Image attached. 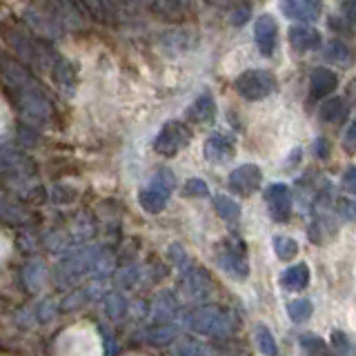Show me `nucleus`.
<instances>
[{"label":"nucleus","mask_w":356,"mask_h":356,"mask_svg":"<svg viewBox=\"0 0 356 356\" xmlns=\"http://www.w3.org/2000/svg\"><path fill=\"white\" fill-rule=\"evenodd\" d=\"M11 94H14L16 107L20 111L22 120H25L29 127L47 125L51 118V107H49L47 96L42 94V89L38 87L36 81L22 85L18 89H11Z\"/></svg>","instance_id":"nucleus-1"},{"label":"nucleus","mask_w":356,"mask_h":356,"mask_svg":"<svg viewBox=\"0 0 356 356\" xmlns=\"http://www.w3.org/2000/svg\"><path fill=\"white\" fill-rule=\"evenodd\" d=\"M7 42L16 49L18 58L22 63L36 67V70H40V72L49 70V67L54 70L56 60H58V58H56V54L47 47V44L31 40L27 36H22V33H7Z\"/></svg>","instance_id":"nucleus-2"},{"label":"nucleus","mask_w":356,"mask_h":356,"mask_svg":"<svg viewBox=\"0 0 356 356\" xmlns=\"http://www.w3.org/2000/svg\"><path fill=\"white\" fill-rule=\"evenodd\" d=\"M234 89L245 100L256 103V100H263L276 92V78L267 70H248L234 81Z\"/></svg>","instance_id":"nucleus-3"},{"label":"nucleus","mask_w":356,"mask_h":356,"mask_svg":"<svg viewBox=\"0 0 356 356\" xmlns=\"http://www.w3.org/2000/svg\"><path fill=\"white\" fill-rule=\"evenodd\" d=\"M172 187H174V176L170 174V170H159L152 185L138 192V205L147 211V214H159V211H163L167 203H170Z\"/></svg>","instance_id":"nucleus-4"},{"label":"nucleus","mask_w":356,"mask_h":356,"mask_svg":"<svg viewBox=\"0 0 356 356\" xmlns=\"http://www.w3.org/2000/svg\"><path fill=\"white\" fill-rule=\"evenodd\" d=\"M189 140H192V129H189L183 120H167L161 127V131L154 138V149L156 154L172 159L178 152H183Z\"/></svg>","instance_id":"nucleus-5"},{"label":"nucleus","mask_w":356,"mask_h":356,"mask_svg":"<svg viewBox=\"0 0 356 356\" xmlns=\"http://www.w3.org/2000/svg\"><path fill=\"white\" fill-rule=\"evenodd\" d=\"M187 325L203 337H225L232 332V318L216 307H198L187 316Z\"/></svg>","instance_id":"nucleus-6"},{"label":"nucleus","mask_w":356,"mask_h":356,"mask_svg":"<svg viewBox=\"0 0 356 356\" xmlns=\"http://www.w3.org/2000/svg\"><path fill=\"white\" fill-rule=\"evenodd\" d=\"M216 261L218 265L225 270L227 274L236 276V278H245L250 274V263L248 256H245V248L238 241H225L216 252Z\"/></svg>","instance_id":"nucleus-7"},{"label":"nucleus","mask_w":356,"mask_h":356,"mask_svg":"<svg viewBox=\"0 0 356 356\" xmlns=\"http://www.w3.org/2000/svg\"><path fill=\"white\" fill-rule=\"evenodd\" d=\"M265 205L276 222H285L292 214V192L283 183H272L265 189Z\"/></svg>","instance_id":"nucleus-8"},{"label":"nucleus","mask_w":356,"mask_h":356,"mask_svg":"<svg viewBox=\"0 0 356 356\" xmlns=\"http://www.w3.org/2000/svg\"><path fill=\"white\" fill-rule=\"evenodd\" d=\"M261 183H263V174L259 170V165H250V163L236 167L227 178L229 189L238 196H252L261 187Z\"/></svg>","instance_id":"nucleus-9"},{"label":"nucleus","mask_w":356,"mask_h":356,"mask_svg":"<svg viewBox=\"0 0 356 356\" xmlns=\"http://www.w3.org/2000/svg\"><path fill=\"white\" fill-rule=\"evenodd\" d=\"M254 40L263 56H272L278 44V25L270 14H263L254 22Z\"/></svg>","instance_id":"nucleus-10"},{"label":"nucleus","mask_w":356,"mask_h":356,"mask_svg":"<svg viewBox=\"0 0 356 356\" xmlns=\"http://www.w3.org/2000/svg\"><path fill=\"white\" fill-rule=\"evenodd\" d=\"M234 149H236V140L225 131H214L203 145V154L209 163H225L234 156Z\"/></svg>","instance_id":"nucleus-11"},{"label":"nucleus","mask_w":356,"mask_h":356,"mask_svg":"<svg viewBox=\"0 0 356 356\" xmlns=\"http://www.w3.org/2000/svg\"><path fill=\"white\" fill-rule=\"evenodd\" d=\"M0 161H3V172L7 178H18V181H22V178L31 176V172H33V163L29 156H25L14 147H9V145L3 147Z\"/></svg>","instance_id":"nucleus-12"},{"label":"nucleus","mask_w":356,"mask_h":356,"mask_svg":"<svg viewBox=\"0 0 356 356\" xmlns=\"http://www.w3.org/2000/svg\"><path fill=\"white\" fill-rule=\"evenodd\" d=\"M287 40L296 51H314L321 47V33L312 25H305V22L289 27Z\"/></svg>","instance_id":"nucleus-13"},{"label":"nucleus","mask_w":356,"mask_h":356,"mask_svg":"<svg viewBox=\"0 0 356 356\" xmlns=\"http://www.w3.org/2000/svg\"><path fill=\"white\" fill-rule=\"evenodd\" d=\"M337 85H339L337 74L330 72L327 67H316L309 74V100H321L330 96L337 89Z\"/></svg>","instance_id":"nucleus-14"},{"label":"nucleus","mask_w":356,"mask_h":356,"mask_svg":"<svg viewBox=\"0 0 356 356\" xmlns=\"http://www.w3.org/2000/svg\"><path fill=\"white\" fill-rule=\"evenodd\" d=\"M278 7L285 14V18L309 22L318 16V3L316 0H278Z\"/></svg>","instance_id":"nucleus-15"},{"label":"nucleus","mask_w":356,"mask_h":356,"mask_svg":"<svg viewBox=\"0 0 356 356\" xmlns=\"http://www.w3.org/2000/svg\"><path fill=\"white\" fill-rule=\"evenodd\" d=\"M94 20L103 22V25H116L118 22V9L114 0H78Z\"/></svg>","instance_id":"nucleus-16"},{"label":"nucleus","mask_w":356,"mask_h":356,"mask_svg":"<svg viewBox=\"0 0 356 356\" xmlns=\"http://www.w3.org/2000/svg\"><path fill=\"white\" fill-rule=\"evenodd\" d=\"M51 3V14L60 20V25L72 27V29H81L83 27V16L78 11V5L74 0H49Z\"/></svg>","instance_id":"nucleus-17"},{"label":"nucleus","mask_w":356,"mask_h":356,"mask_svg":"<svg viewBox=\"0 0 356 356\" xmlns=\"http://www.w3.org/2000/svg\"><path fill=\"white\" fill-rule=\"evenodd\" d=\"M185 116L189 120H194V122H209V120H214L216 116V103H214V96L211 94H200L194 98V103L187 107L185 111Z\"/></svg>","instance_id":"nucleus-18"},{"label":"nucleus","mask_w":356,"mask_h":356,"mask_svg":"<svg viewBox=\"0 0 356 356\" xmlns=\"http://www.w3.org/2000/svg\"><path fill=\"white\" fill-rule=\"evenodd\" d=\"M348 116H350V105L345 103V98L341 96L323 100L318 107V118L323 122H343Z\"/></svg>","instance_id":"nucleus-19"},{"label":"nucleus","mask_w":356,"mask_h":356,"mask_svg":"<svg viewBox=\"0 0 356 356\" xmlns=\"http://www.w3.org/2000/svg\"><path fill=\"white\" fill-rule=\"evenodd\" d=\"M309 267L305 263H298V265H292L287 267V270L281 274V285L285 289H292V292H298V289H305L309 285Z\"/></svg>","instance_id":"nucleus-20"},{"label":"nucleus","mask_w":356,"mask_h":356,"mask_svg":"<svg viewBox=\"0 0 356 356\" xmlns=\"http://www.w3.org/2000/svg\"><path fill=\"white\" fill-rule=\"evenodd\" d=\"M183 287L189 292V296L200 298L209 292V278L203 270H189L183 276Z\"/></svg>","instance_id":"nucleus-21"},{"label":"nucleus","mask_w":356,"mask_h":356,"mask_svg":"<svg viewBox=\"0 0 356 356\" xmlns=\"http://www.w3.org/2000/svg\"><path fill=\"white\" fill-rule=\"evenodd\" d=\"M323 56H325V60L337 63L341 67H350L352 60H354L352 49L345 42H341V40H332L327 47H325V51H323Z\"/></svg>","instance_id":"nucleus-22"},{"label":"nucleus","mask_w":356,"mask_h":356,"mask_svg":"<svg viewBox=\"0 0 356 356\" xmlns=\"http://www.w3.org/2000/svg\"><path fill=\"white\" fill-rule=\"evenodd\" d=\"M214 209H216V214L227 222H236L241 218V205L236 200H232L229 196H214Z\"/></svg>","instance_id":"nucleus-23"},{"label":"nucleus","mask_w":356,"mask_h":356,"mask_svg":"<svg viewBox=\"0 0 356 356\" xmlns=\"http://www.w3.org/2000/svg\"><path fill=\"white\" fill-rule=\"evenodd\" d=\"M149 5L159 11V14L167 20H176L181 18L183 11V0H149Z\"/></svg>","instance_id":"nucleus-24"},{"label":"nucleus","mask_w":356,"mask_h":356,"mask_svg":"<svg viewBox=\"0 0 356 356\" xmlns=\"http://www.w3.org/2000/svg\"><path fill=\"white\" fill-rule=\"evenodd\" d=\"M274 252L281 261H292L298 254V243L289 236H276L274 238Z\"/></svg>","instance_id":"nucleus-25"},{"label":"nucleus","mask_w":356,"mask_h":356,"mask_svg":"<svg viewBox=\"0 0 356 356\" xmlns=\"http://www.w3.org/2000/svg\"><path fill=\"white\" fill-rule=\"evenodd\" d=\"M256 343L265 356H276L278 354V345L274 341V334L267 330V325H259L256 327Z\"/></svg>","instance_id":"nucleus-26"},{"label":"nucleus","mask_w":356,"mask_h":356,"mask_svg":"<svg viewBox=\"0 0 356 356\" xmlns=\"http://www.w3.org/2000/svg\"><path fill=\"white\" fill-rule=\"evenodd\" d=\"M51 76H54V81L58 83V85H63V87H72L74 81H76L74 67L67 60H56L54 70H51Z\"/></svg>","instance_id":"nucleus-27"},{"label":"nucleus","mask_w":356,"mask_h":356,"mask_svg":"<svg viewBox=\"0 0 356 356\" xmlns=\"http://www.w3.org/2000/svg\"><path fill=\"white\" fill-rule=\"evenodd\" d=\"M312 312H314V307H312V300L307 298H298V300H292V303L287 305V314L292 321L300 323V321H307L312 316Z\"/></svg>","instance_id":"nucleus-28"},{"label":"nucleus","mask_w":356,"mask_h":356,"mask_svg":"<svg viewBox=\"0 0 356 356\" xmlns=\"http://www.w3.org/2000/svg\"><path fill=\"white\" fill-rule=\"evenodd\" d=\"M300 348H303L309 356H332L327 345L323 343L318 337H314V334H305V337H300Z\"/></svg>","instance_id":"nucleus-29"},{"label":"nucleus","mask_w":356,"mask_h":356,"mask_svg":"<svg viewBox=\"0 0 356 356\" xmlns=\"http://www.w3.org/2000/svg\"><path fill=\"white\" fill-rule=\"evenodd\" d=\"M183 194L185 196H198V198H205L209 196V189H207V183L200 181V178H189L183 187Z\"/></svg>","instance_id":"nucleus-30"},{"label":"nucleus","mask_w":356,"mask_h":356,"mask_svg":"<svg viewBox=\"0 0 356 356\" xmlns=\"http://www.w3.org/2000/svg\"><path fill=\"white\" fill-rule=\"evenodd\" d=\"M105 312L111 318H118L122 312H125V298H122L120 294H109L105 298Z\"/></svg>","instance_id":"nucleus-31"},{"label":"nucleus","mask_w":356,"mask_h":356,"mask_svg":"<svg viewBox=\"0 0 356 356\" xmlns=\"http://www.w3.org/2000/svg\"><path fill=\"white\" fill-rule=\"evenodd\" d=\"M337 211L348 220H356V200L350 198H341L337 203Z\"/></svg>","instance_id":"nucleus-32"},{"label":"nucleus","mask_w":356,"mask_h":356,"mask_svg":"<svg viewBox=\"0 0 356 356\" xmlns=\"http://www.w3.org/2000/svg\"><path fill=\"white\" fill-rule=\"evenodd\" d=\"M343 149L356 154V118L350 122V127L345 129V136H343Z\"/></svg>","instance_id":"nucleus-33"},{"label":"nucleus","mask_w":356,"mask_h":356,"mask_svg":"<svg viewBox=\"0 0 356 356\" xmlns=\"http://www.w3.org/2000/svg\"><path fill=\"white\" fill-rule=\"evenodd\" d=\"M341 16L350 22V25H356V0H343L341 3Z\"/></svg>","instance_id":"nucleus-34"},{"label":"nucleus","mask_w":356,"mask_h":356,"mask_svg":"<svg viewBox=\"0 0 356 356\" xmlns=\"http://www.w3.org/2000/svg\"><path fill=\"white\" fill-rule=\"evenodd\" d=\"M343 189L350 194H356V167H350V170L343 174Z\"/></svg>","instance_id":"nucleus-35"},{"label":"nucleus","mask_w":356,"mask_h":356,"mask_svg":"<svg viewBox=\"0 0 356 356\" xmlns=\"http://www.w3.org/2000/svg\"><path fill=\"white\" fill-rule=\"evenodd\" d=\"M174 337V330L172 327H165V330H159V332H152V343H167V341H172Z\"/></svg>","instance_id":"nucleus-36"},{"label":"nucleus","mask_w":356,"mask_h":356,"mask_svg":"<svg viewBox=\"0 0 356 356\" xmlns=\"http://www.w3.org/2000/svg\"><path fill=\"white\" fill-rule=\"evenodd\" d=\"M332 343L337 345L339 354L350 350V343H348V339H345V334H343V332H334V334H332Z\"/></svg>","instance_id":"nucleus-37"},{"label":"nucleus","mask_w":356,"mask_h":356,"mask_svg":"<svg viewBox=\"0 0 356 356\" xmlns=\"http://www.w3.org/2000/svg\"><path fill=\"white\" fill-rule=\"evenodd\" d=\"M314 147H316V156H318V159H325V152H327V143L325 140H316V145H314Z\"/></svg>","instance_id":"nucleus-38"},{"label":"nucleus","mask_w":356,"mask_h":356,"mask_svg":"<svg viewBox=\"0 0 356 356\" xmlns=\"http://www.w3.org/2000/svg\"><path fill=\"white\" fill-rule=\"evenodd\" d=\"M136 3H149V0H136Z\"/></svg>","instance_id":"nucleus-39"}]
</instances>
